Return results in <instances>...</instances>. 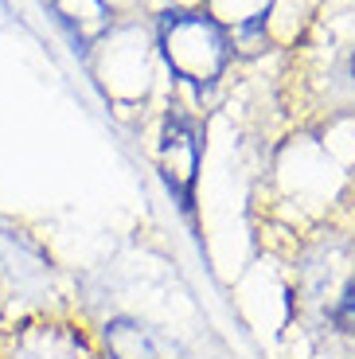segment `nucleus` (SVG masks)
I'll return each instance as SVG.
<instances>
[{
    "mask_svg": "<svg viewBox=\"0 0 355 359\" xmlns=\"http://www.w3.org/2000/svg\"><path fill=\"white\" fill-rule=\"evenodd\" d=\"M312 305L320 313V324L336 336L355 340V262L347 266H324L312 281Z\"/></svg>",
    "mask_w": 355,
    "mask_h": 359,
    "instance_id": "nucleus-2",
    "label": "nucleus"
},
{
    "mask_svg": "<svg viewBox=\"0 0 355 359\" xmlns=\"http://www.w3.org/2000/svg\"><path fill=\"white\" fill-rule=\"evenodd\" d=\"M196 164H199V144H196V133L192 126L184 121H168L164 129V144H160V172L168 180V188L176 191L180 199H192V180H196Z\"/></svg>",
    "mask_w": 355,
    "mask_h": 359,
    "instance_id": "nucleus-3",
    "label": "nucleus"
},
{
    "mask_svg": "<svg viewBox=\"0 0 355 359\" xmlns=\"http://www.w3.org/2000/svg\"><path fill=\"white\" fill-rule=\"evenodd\" d=\"M351 71H355V59H351Z\"/></svg>",
    "mask_w": 355,
    "mask_h": 359,
    "instance_id": "nucleus-7",
    "label": "nucleus"
},
{
    "mask_svg": "<svg viewBox=\"0 0 355 359\" xmlns=\"http://www.w3.org/2000/svg\"><path fill=\"white\" fill-rule=\"evenodd\" d=\"M160 51L176 79L207 86L222 74L231 59V36L207 12H164L160 20Z\"/></svg>",
    "mask_w": 355,
    "mask_h": 359,
    "instance_id": "nucleus-1",
    "label": "nucleus"
},
{
    "mask_svg": "<svg viewBox=\"0 0 355 359\" xmlns=\"http://www.w3.org/2000/svg\"><path fill=\"white\" fill-rule=\"evenodd\" d=\"M269 8H274V0H207V16H211L227 36H231V32H239V36L257 32L262 20L269 16Z\"/></svg>",
    "mask_w": 355,
    "mask_h": 359,
    "instance_id": "nucleus-4",
    "label": "nucleus"
},
{
    "mask_svg": "<svg viewBox=\"0 0 355 359\" xmlns=\"http://www.w3.org/2000/svg\"><path fill=\"white\" fill-rule=\"evenodd\" d=\"M106 344H109V355L114 359H164L160 348L152 344V336L145 332L141 324H129V320H114L106 328Z\"/></svg>",
    "mask_w": 355,
    "mask_h": 359,
    "instance_id": "nucleus-5",
    "label": "nucleus"
},
{
    "mask_svg": "<svg viewBox=\"0 0 355 359\" xmlns=\"http://www.w3.org/2000/svg\"><path fill=\"white\" fill-rule=\"evenodd\" d=\"M4 340H8V328H4V293H0V348H4Z\"/></svg>",
    "mask_w": 355,
    "mask_h": 359,
    "instance_id": "nucleus-6",
    "label": "nucleus"
}]
</instances>
